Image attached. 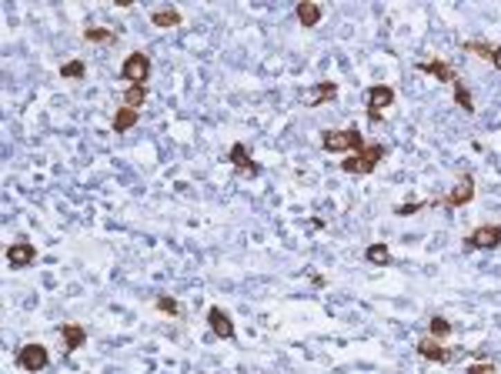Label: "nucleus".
Instances as JSON below:
<instances>
[{
    "label": "nucleus",
    "instance_id": "1",
    "mask_svg": "<svg viewBox=\"0 0 501 374\" xmlns=\"http://www.w3.org/2000/svg\"><path fill=\"white\" fill-rule=\"evenodd\" d=\"M321 148L328 150V154H347V150L361 154V150L367 148V141L361 137L358 127H345V131H325L321 134Z\"/></svg>",
    "mask_w": 501,
    "mask_h": 374
},
{
    "label": "nucleus",
    "instance_id": "20",
    "mask_svg": "<svg viewBox=\"0 0 501 374\" xmlns=\"http://www.w3.org/2000/svg\"><path fill=\"white\" fill-rule=\"evenodd\" d=\"M84 37L91 40V44H114L117 34L107 30V27H94V24H91V27H84Z\"/></svg>",
    "mask_w": 501,
    "mask_h": 374
},
{
    "label": "nucleus",
    "instance_id": "13",
    "mask_svg": "<svg viewBox=\"0 0 501 374\" xmlns=\"http://www.w3.org/2000/svg\"><path fill=\"white\" fill-rule=\"evenodd\" d=\"M464 51H468V54H475V57H484L491 67H498V71H501V47H488V44H482V40H468V44H464Z\"/></svg>",
    "mask_w": 501,
    "mask_h": 374
},
{
    "label": "nucleus",
    "instance_id": "25",
    "mask_svg": "<svg viewBox=\"0 0 501 374\" xmlns=\"http://www.w3.org/2000/svg\"><path fill=\"white\" fill-rule=\"evenodd\" d=\"M157 311H164V314H181V308H177V301L167 298V294H161L157 298Z\"/></svg>",
    "mask_w": 501,
    "mask_h": 374
},
{
    "label": "nucleus",
    "instance_id": "16",
    "mask_svg": "<svg viewBox=\"0 0 501 374\" xmlns=\"http://www.w3.org/2000/svg\"><path fill=\"white\" fill-rule=\"evenodd\" d=\"M321 3H314V0H301L298 3V20H301V27H314V24H321Z\"/></svg>",
    "mask_w": 501,
    "mask_h": 374
},
{
    "label": "nucleus",
    "instance_id": "12",
    "mask_svg": "<svg viewBox=\"0 0 501 374\" xmlns=\"http://www.w3.org/2000/svg\"><path fill=\"white\" fill-rule=\"evenodd\" d=\"M208 324H211V331L221 337V341H231L234 337V321L228 318L224 308H211V311H208Z\"/></svg>",
    "mask_w": 501,
    "mask_h": 374
},
{
    "label": "nucleus",
    "instance_id": "8",
    "mask_svg": "<svg viewBox=\"0 0 501 374\" xmlns=\"http://www.w3.org/2000/svg\"><path fill=\"white\" fill-rule=\"evenodd\" d=\"M475 201V177L464 170L462 177H458V184H455V190H448V197H444V204L448 207H464Z\"/></svg>",
    "mask_w": 501,
    "mask_h": 374
},
{
    "label": "nucleus",
    "instance_id": "7",
    "mask_svg": "<svg viewBox=\"0 0 501 374\" xmlns=\"http://www.w3.org/2000/svg\"><path fill=\"white\" fill-rule=\"evenodd\" d=\"M391 104H394V87H388V84L367 87V114H371L374 121H381V111H388Z\"/></svg>",
    "mask_w": 501,
    "mask_h": 374
},
{
    "label": "nucleus",
    "instance_id": "26",
    "mask_svg": "<svg viewBox=\"0 0 501 374\" xmlns=\"http://www.w3.org/2000/svg\"><path fill=\"white\" fill-rule=\"evenodd\" d=\"M468 374H498V368H495V364H471Z\"/></svg>",
    "mask_w": 501,
    "mask_h": 374
},
{
    "label": "nucleus",
    "instance_id": "3",
    "mask_svg": "<svg viewBox=\"0 0 501 374\" xmlns=\"http://www.w3.org/2000/svg\"><path fill=\"white\" fill-rule=\"evenodd\" d=\"M464 251H495L501 247V224H482L464 238Z\"/></svg>",
    "mask_w": 501,
    "mask_h": 374
},
{
    "label": "nucleus",
    "instance_id": "4",
    "mask_svg": "<svg viewBox=\"0 0 501 374\" xmlns=\"http://www.w3.org/2000/svg\"><path fill=\"white\" fill-rule=\"evenodd\" d=\"M418 355L424 361H435V364H451V361H458L464 355V348H444L441 341H435V337H421L418 341Z\"/></svg>",
    "mask_w": 501,
    "mask_h": 374
},
{
    "label": "nucleus",
    "instance_id": "6",
    "mask_svg": "<svg viewBox=\"0 0 501 374\" xmlns=\"http://www.w3.org/2000/svg\"><path fill=\"white\" fill-rule=\"evenodd\" d=\"M47 361H51V355H47V348H44V344H37V341L20 344L17 364L24 368V371H44V368H47Z\"/></svg>",
    "mask_w": 501,
    "mask_h": 374
},
{
    "label": "nucleus",
    "instance_id": "19",
    "mask_svg": "<svg viewBox=\"0 0 501 374\" xmlns=\"http://www.w3.org/2000/svg\"><path fill=\"white\" fill-rule=\"evenodd\" d=\"M144 100H147V87H144V84H131V87L124 91V107H134L137 111Z\"/></svg>",
    "mask_w": 501,
    "mask_h": 374
},
{
    "label": "nucleus",
    "instance_id": "9",
    "mask_svg": "<svg viewBox=\"0 0 501 374\" xmlns=\"http://www.w3.org/2000/svg\"><path fill=\"white\" fill-rule=\"evenodd\" d=\"M34 258H37V251H34V244L30 241H14L10 247H7V264L14 267V271H20V267H30L34 264Z\"/></svg>",
    "mask_w": 501,
    "mask_h": 374
},
{
    "label": "nucleus",
    "instance_id": "18",
    "mask_svg": "<svg viewBox=\"0 0 501 374\" xmlns=\"http://www.w3.org/2000/svg\"><path fill=\"white\" fill-rule=\"evenodd\" d=\"M137 117H140V114H137L134 107H120V111L114 114V134H127L137 124Z\"/></svg>",
    "mask_w": 501,
    "mask_h": 374
},
{
    "label": "nucleus",
    "instance_id": "15",
    "mask_svg": "<svg viewBox=\"0 0 501 374\" xmlns=\"http://www.w3.org/2000/svg\"><path fill=\"white\" fill-rule=\"evenodd\" d=\"M60 337H64L67 351H80L84 341H87V331H84L80 324H60Z\"/></svg>",
    "mask_w": 501,
    "mask_h": 374
},
{
    "label": "nucleus",
    "instance_id": "21",
    "mask_svg": "<svg viewBox=\"0 0 501 374\" xmlns=\"http://www.w3.org/2000/svg\"><path fill=\"white\" fill-rule=\"evenodd\" d=\"M451 328H455V324H451L448 318H441V314H435V318L428 321V331H431V337H435V341H444V337L451 335Z\"/></svg>",
    "mask_w": 501,
    "mask_h": 374
},
{
    "label": "nucleus",
    "instance_id": "11",
    "mask_svg": "<svg viewBox=\"0 0 501 374\" xmlns=\"http://www.w3.org/2000/svg\"><path fill=\"white\" fill-rule=\"evenodd\" d=\"M418 71H421V74L438 77L441 84H451V87L462 80V77H458V71H455L451 64H444V60H424V64H418Z\"/></svg>",
    "mask_w": 501,
    "mask_h": 374
},
{
    "label": "nucleus",
    "instance_id": "14",
    "mask_svg": "<svg viewBox=\"0 0 501 374\" xmlns=\"http://www.w3.org/2000/svg\"><path fill=\"white\" fill-rule=\"evenodd\" d=\"M334 97H338V84H334V80H321V84L304 97V104L318 107V104H328V100H334Z\"/></svg>",
    "mask_w": 501,
    "mask_h": 374
},
{
    "label": "nucleus",
    "instance_id": "23",
    "mask_svg": "<svg viewBox=\"0 0 501 374\" xmlns=\"http://www.w3.org/2000/svg\"><path fill=\"white\" fill-rule=\"evenodd\" d=\"M367 261L371 264H388L391 261V247H388V244H371V247H367Z\"/></svg>",
    "mask_w": 501,
    "mask_h": 374
},
{
    "label": "nucleus",
    "instance_id": "2",
    "mask_svg": "<svg viewBox=\"0 0 501 374\" xmlns=\"http://www.w3.org/2000/svg\"><path fill=\"white\" fill-rule=\"evenodd\" d=\"M388 154V148H381V144H367L361 154H351V157H345L341 161V170L345 174H354V177H361V174H371V170L381 164V157Z\"/></svg>",
    "mask_w": 501,
    "mask_h": 374
},
{
    "label": "nucleus",
    "instance_id": "5",
    "mask_svg": "<svg viewBox=\"0 0 501 374\" xmlns=\"http://www.w3.org/2000/svg\"><path fill=\"white\" fill-rule=\"evenodd\" d=\"M120 77H124L127 84H144V87H147V77H151V57L144 54V51H134V54L124 60Z\"/></svg>",
    "mask_w": 501,
    "mask_h": 374
},
{
    "label": "nucleus",
    "instance_id": "10",
    "mask_svg": "<svg viewBox=\"0 0 501 374\" xmlns=\"http://www.w3.org/2000/svg\"><path fill=\"white\" fill-rule=\"evenodd\" d=\"M228 161H231L234 170H237V174H244V177H257V174H261V164H254V161H250V154H248V148H244V144H234V148L228 150Z\"/></svg>",
    "mask_w": 501,
    "mask_h": 374
},
{
    "label": "nucleus",
    "instance_id": "22",
    "mask_svg": "<svg viewBox=\"0 0 501 374\" xmlns=\"http://www.w3.org/2000/svg\"><path fill=\"white\" fill-rule=\"evenodd\" d=\"M455 104H458L464 114H475V100H471V93H468V84H464V80L455 84Z\"/></svg>",
    "mask_w": 501,
    "mask_h": 374
},
{
    "label": "nucleus",
    "instance_id": "17",
    "mask_svg": "<svg viewBox=\"0 0 501 374\" xmlns=\"http://www.w3.org/2000/svg\"><path fill=\"white\" fill-rule=\"evenodd\" d=\"M151 24L161 27V30H167V27H181V10L177 7H161L151 14Z\"/></svg>",
    "mask_w": 501,
    "mask_h": 374
},
{
    "label": "nucleus",
    "instance_id": "24",
    "mask_svg": "<svg viewBox=\"0 0 501 374\" xmlns=\"http://www.w3.org/2000/svg\"><path fill=\"white\" fill-rule=\"evenodd\" d=\"M84 71H87V67H84V60H67V64L60 67V77H67V80L74 77V80H78V77H84Z\"/></svg>",
    "mask_w": 501,
    "mask_h": 374
}]
</instances>
